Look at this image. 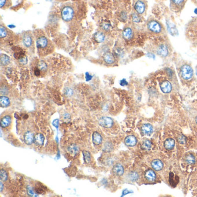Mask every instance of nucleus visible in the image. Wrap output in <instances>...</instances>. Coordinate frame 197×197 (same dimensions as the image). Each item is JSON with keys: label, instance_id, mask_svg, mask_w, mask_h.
I'll return each mask as SVG.
<instances>
[{"label": "nucleus", "instance_id": "obj_51", "mask_svg": "<svg viewBox=\"0 0 197 197\" xmlns=\"http://www.w3.org/2000/svg\"><path fill=\"white\" fill-rule=\"evenodd\" d=\"M196 75H197V69H196Z\"/></svg>", "mask_w": 197, "mask_h": 197}, {"label": "nucleus", "instance_id": "obj_46", "mask_svg": "<svg viewBox=\"0 0 197 197\" xmlns=\"http://www.w3.org/2000/svg\"><path fill=\"white\" fill-rule=\"evenodd\" d=\"M0 192H2L3 190V184L2 183V181H1L0 182Z\"/></svg>", "mask_w": 197, "mask_h": 197}, {"label": "nucleus", "instance_id": "obj_28", "mask_svg": "<svg viewBox=\"0 0 197 197\" xmlns=\"http://www.w3.org/2000/svg\"><path fill=\"white\" fill-rule=\"evenodd\" d=\"M37 67L40 70L41 72H46L47 69V65L46 64V63L45 62H44L43 61H39L38 62L37 64Z\"/></svg>", "mask_w": 197, "mask_h": 197}, {"label": "nucleus", "instance_id": "obj_15", "mask_svg": "<svg viewBox=\"0 0 197 197\" xmlns=\"http://www.w3.org/2000/svg\"><path fill=\"white\" fill-rule=\"evenodd\" d=\"M135 10L139 14H142L145 10V5L141 1H138L135 4Z\"/></svg>", "mask_w": 197, "mask_h": 197}, {"label": "nucleus", "instance_id": "obj_22", "mask_svg": "<svg viewBox=\"0 0 197 197\" xmlns=\"http://www.w3.org/2000/svg\"><path fill=\"white\" fill-rule=\"evenodd\" d=\"M10 105V101L8 97L5 95L0 97V106L2 108H8Z\"/></svg>", "mask_w": 197, "mask_h": 197}, {"label": "nucleus", "instance_id": "obj_39", "mask_svg": "<svg viewBox=\"0 0 197 197\" xmlns=\"http://www.w3.org/2000/svg\"><path fill=\"white\" fill-rule=\"evenodd\" d=\"M40 73H41V71L40 70L36 67L34 68V74L35 76H39L40 75Z\"/></svg>", "mask_w": 197, "mask_h": 197}, {"label": "nucleus", "instance_id": "obj_16", "mask_svg": "<svg viewBox=\"0 0 197 197\" xmlns=\"http://www.w3.org/2000/svg\"><path fill=\"white\" fill-rule=\"evenodd\" d=\"M151 166L154 170L159 171L163 169L164 165H163V162L161 160L156 159V160H153L151 163Z\"/></svg>", "mask_w": 197, "mask_h": 197}, {"label": "nucleus", "instance_id": "obj_3", "mask_svg": "<svg viewBox=\"0 0 197 197\" xmlns=\"http://www.w3.org/2000/svg\"><path fill=\"white\" fill-rule=\"evenodd\" d=\"M181 75L185 80H189L193 76V70L189 65H183L181 69Z\"/></svg>", "mask_w": 197, "mask_h": 197}, {"label": "nucleus", "instance_id": "obj_38", "mask_svg": "<svg viewBox=\"0 0 197 197\" xmlns=\"http://www.w3.org/2000/svg\"><path fill=\"white\" fill-rule=\"evenodd\" d=\"M65 94L67 95V96H71L73 94V90L71 89H67L65 90Z\"/></svg>", "mask_w": 197, "mask_h": 197}, {"label": "nucleus", "instance_id": "obj_6", "mask_svg": "<svg viewBox=\"0 0 197 197\" xmlns=\"http://www.w3.org/2000/svg\"><path fill=\"white\" fill-rule=\"evenodd\" d=\"M24 142L27 145H31L34 142L35 136L34 134L30 131L25 132L24 134Z\"/></svg>", "mask_w": 197, "mask_h": 197}, {"label": "nucleus", "instance_id": "obj_44", "mask_svg": "<svg viewBox=\"0 0 197 197\" xmlns=\"http://www.w3.org/2000/svg\"><path fill=\"white\" fill-rule=\"evenodd\" d=\"M172 1L176 5H180L184 1V0H172Z\"/></svg>", "mask_w": 197, "mask_h": 197}, {"label": "nucleus", "instance_id": "obj_17", "mask_svg": "<svg viewBox=\"0 0 197 197\" xmlns=\"http://www.w3.org/2000/svg\"><path fill=\"white\" fill-rule=\"evenodd\" d=\"M104 61L108 64H113L115 62V56L112 53H106L104 56Z\"/></svg>", "mask_w": 197, "mask_h": 197}, {"label": "nucleus", "instance_id": "obj_37", "mask_svg": "<svg viewBox=\"0 0 197 197\" xmlns=\"http://www.w3.org/2000/svg\"><path fill=\"white\" fill-rule=\"evenodd\" d=\"M132 21L135 23H139L141 21V18L139 17V16L138 15V14L134 13L132 15Z\"/></svg>", "mask_w": 197, "mask_h": 197}, {"label": "nucleus", "instance_id": "obj_26", "mask_svg": "<svg viewBox=\"0 0 197 197\" xmlns=\"http://www.w3.org/2000/svg\"><path fill=\"white\" fill-rule=\"evenodd\" d=\"M83 156V159L86 164H90L91 161V156L90 153L86 150H83L82 152Z\"/></svg>", "mask_w": 197, "mask_h": 197}, {"label": "nucleus", "instance_id": "obj_14", "mask_svg": "<svg viewBox=\"0 0 197 197\" xmlns=\"http://www.w3.org/2000/svg\"><path fill=\"white\" fill-rule=\"evenodd\" d=\"M153 131V126L150 124H145L142 126L141 131L143 134L145 135H150Z\"/></svg>", "mask_w": 197, "mask_h": 197}, {"label": "nucleus", "instance_id": "obj_40", "mask_svg": "<svg viewBox=\"0 0 197 197\" xmlns=\"http://www.w3.org/2000/svg\"><path fill=\"white\" fill-rule=\"evenodd\" d=\"M35 191L38 194H43V193H44V190L43 189V188H41V187L36 188Z\"/></svg>", "mask_w": 197, "mask_h": 197}, {"label": "nucleus", "instance_id": "obj_4", "mask_svg": "<svg viewBox=\"0 0 197 197\" xmlns=\"http://www.w3.org/2000/svg\"><path fill=\"white\" fill-rule=\"evenodd\" d=\"M98 124L101 127L105 128H111L114 124L113 119L108 116H103L98 119Z\"/></svg>", "mask_w": 197, "mask_h": 197}, {"label": "nucleus", "instance_id": "obj_8", "mask_svg": "<svg viewBox=\"0 0 197 197\" xmlns=\"http://www.w3.org/2000/svg\"><path fill=\"white\" fill-rule=\"evenodd\" d=\"M23 42L26 47H30L33 43V40L31 35L28 32L24 34L23 36Z\"/></svg>", "mask_w": 197, "mask_h": 197}, {"label": "nucleus", "instance_id": "obj_36", "mask_svg": "<svg viewBox=\"0 0 197 197\" xmlns=\"http://www.w3.org/2000/svg\"><path fill=\"white\" fill-rule=\"evenodd\" d=\"M101 27L102 28L105 30V31H109L110 29H111V24L109 23H106V22H104L102 24H101Z\"/></svg>", "mask_w": 197, "mask_h": 197}, {"label": "nucleus", "instance_id": "obj_24", "mask_svg": "<svg viewBox=\"0 0 197 197\" xmlns=\"http://www.w3.org/2000/svg\"><path fill=\"white\" fill-rule=\"evenodd\" d=\"M68 152L72 155L75 156L79 152V148L75 144L70 145L68 148Z\"/></svg>", "mask_w": 197, "mask_h": 197}, {"label": "nucleus", "instance_id": "obj_48", "mask_svg": "<svg viewBox=\"0 0 197 197\" xmlns=\"http://www.w3.org/2000/svg\"><path fill=\"white\" fill-rule=\"evenodd\" d=\"M9 27H10V28H14V27H15V26H14V25H9Z\"/></svg>", "mask_w": 197, "mask_h": 197}, {"label": "nucleus", "instance_id": "obj_31", "mask_svg": "<svg viewBox=\"0 0 197 197\" xmlns=\"http://www.w3.org/2000/svg\"><path fill=\"white\" fill-rule=\"evenodd\" d=\"M152 147L151 142L148 139H145L143 141L142 143V148L144 150H149Z\"/></svg>", "mask_w": 197, "mask_h": 197}, {"label": "nucleus", "instance_id": "obj_11", "mask_svg": "<svg viewBox=\"0 0 197 197\" xmlns=\"http://www.w3.org/2000/svg\"><path fill=\"white\" fill-rule=\"evenodd\" d=\"M145 178L146 181L150 183H153L155 182L156 179V174H155L154 171L152 170H149L145 172Z\"/></svg>", "mask_w": 197, "mask_h": 197}, {"label": "nucleus", "instance_id": "obj_27", "mask_svg": "<svg viewBox=\"0 0 197 197\" xmlns=\"http://www.w3.org/2000/svg\"><path fill=\"white\" fill-rule=\"evenodd\" d=\"M10 59L8 56L5 54H1L0 61H1V64L2 65H3V66L8 65L10 63Z\"/></svg>", "mask_w": 197, "mask_h": 197}, {"label": "nucleus", "instance_id": "obj_10", "mask_svg": "<svg viewBox=\"0 0 197 197\" xmlns=\"http://www.w3.org/2000/svg\"><path fill=\"white\" fill-rule=\"evenodd\" d=\"M124 143L128 147L135 146L137 143V138L134 135H128L124 139Z\"/></svg>", "mask_w": 197, "mask_h": 197}, {"label": "nucleus", "instance_id": "obj_30", "mask_svg": "<svg viewBox=\"0 0 197 197\" xmlns=\"http://www.w3.org/2000/svg\"><path fill=\"white\" fill-rule=\"evenodd\" d=\"M113 149V146L110 142H107L104 144L103 148V151L105 152H111Z\"/></svg>", "mask_w": 197, "mask_h": 197}, {"label": "nucleus", "instance_id": "obj_29", "mask_svg": "<svg viewBox=\"0 0 197 197\" xmlns=\"http://www.w3.org/2000/svg\"><path fill=\"white\" fill-rule=\"evenodd\" d=\"M196 159L194 156L192 154H188L185 157V162L187 164H193L195 163Z\"/></svg>", "mask_w": 197, "mask_h": 197}, {"label": "nucleus", "instance_id": "obj_49", "mask_svg": "<svg viewBox=\"0 0 197 197\" xmlns=\"http://www.w3.org/2000/svg\"><path fill=\"white\" fill-rule=\"evenodd\" d=\"M194 12H195V13H196V14H197V9H195V10H194Z\"/></svg>", "mask_w": 197, "mask_h": 197}, {"label": "nucleus", "instance_id": "obj_20", "mask_svg": "<svg viewBox=\"0 0 197 197\" xmlns=\"http://www.w3.org/2000/svg\"><path fill=\"white\" fill-rule=\"evenodd\" d=\"M167 28L168 32L172 35H176L178 34V31L176 27V26L172 24V23L170 21H167Z\"/></svg>", "mask_w": 197, "mask_h": 197}, {"label": "nucleus", "instance_id": "obj_9", "mask_svg": "<svg viewBox=\"0 0 197 197\" xmlns=\"http://www.w3.org/2000/svg\"><path fill=\"white\" fill-rule=\"evenodd\" d=\"M12 123V117L10 115H7L3 116L1 119V127L2 128H8Z\"/></svg>", "mask_w": 197, "mask_h": 197}, {"label": "nucleus", "instance_id": "obj_18", "mask_svg": "<svg viewBox=\"0 0 197 197\" xmlns=\"http://www.w3.org/2000/svg\"><path fill=\"white\" fill-rule=\"evenodd\" d=\"M94 39L97 43H102L105 39V35L102 31H98L94 35Z\"/></svg>", "mask_w": 197, "mask_h": 197}, {"label": "nucleus", "instance_id": "obj_25", "mask_svg": "<svg viewBox=\"0 0 197 197\" xmlns=\"http://www.w3.org/2000/svg\"><path fill=\"white\" fill-rule=\"evenodd\" d=\"M123 35L125 39L130 40L131 38H132L133 36V32L132 30L130 28H125L123 32Z\"/></svg>", "mask_w": 197, "mask_h": 197}, {"label": "nucleus", "instance_id": "obj_21", "mask_svg": "<svg viewBox=\"0 0 197 197\" xmlns=\"http://www.w3.org/2000/svg\"><path fill=\"white\" fill-rule=\"evenodd\" d=\"M45 141V137L41 133H38L35 135L34 142L38 146H42Z\"/></svg>", "mask_w": 197, "mask_h": 197}, {"label": "nucleus", "instance_id": "obj_43", "mask_svg": "<svg viewBox=\"0 0 197 197\" xmlns=\"http://www.w3.org/2000/svg\"><path fill=\"white\" fill-rule=\"evenodd\" d=\"M92 78H93V76L91 75H90L89 74V73L87 72L86 73V81H90L92 79Z\"/></svg>", "mask_w": 197, "mask_h": 197}, {"label": "nucleus", "instance_id": "obj_33", "mask_svg": "<svg viewBox=\"0 0 197 197\" xmlns=\"http://www.w3.org/2000/svg\"><path fill=\"white\" fill-rule=\"evenodd\" d=\"M129 179L132 182L136 181L138 178V175L135 172H131L128 175Z\"/></svg>", "mask_w": 197, "mask_h": 197}, {"label": "nucleus", "instance_id": "obj_2", "mask_svg": "<svg viewBox=\"0 0 197 197\" xmlns=\"http://www.w3.org/2000/svg\"><path fill=\"white\" fill-rule=\"evenodd\" d=\"M61 17L65 21H71L74 16L73 9L69 6H64L61 10Z\"/></svg>", "mask_w": 197, "mask_h": 197}, {"label": "nucleus", "instance_id": "obj_7", "mask_svg": "<svg viewBox=\"0 0 197 197\" xmlns=\"http://www.w3.org/2000/svg\"><path fill=\"white\" fill-rule=\"evenodd\" d=\"M124 172V167L120 164H116L114 165L112 168V172L113 174L117 176H121L123 175Z\"/></svg>", "mask_w": 197, "mask_h": 197}, {"label": "nucleus", "instance_id": "obj_34", "mask_svg": "<svg viewBox=\"0 0 197 197\" xmlns=\"http://www.w3.org/2000/svg\"><path fill=\"white\" fill-rule=\"evenodd\" d=\"M8 35V31L6 29V28L2 25H1L0 27V38H3L6 37Z\"/></svg>", "mask_w": 197, "mask_h": 197}, {"label": "nucleus", "instance_id": "obj_19", "mask_svg": "<svg viewBox=\"0 0 197 197\" xmlns=\"http://www.w3.org/2000/svg\"><path fill=\"white\" fill-rule=\"evenodd\" d=\"M157 53L159 56H161L162 57H166L168 54V50L165 45H161L158 47Z\"/></svg>", "mask_w": 197, "mask_h": 197}, {"label": "nucleus", "instance_id": "obj_23", "mask_svg": "<svg viewBox=\"0 0 197 197\" xmlns=\"http://www.w3.org/2000/svg\"><path fill=\"white\" fill-rule=\"evenodd\" d=\"M175 140L171 138L167 139L164 142V147L167 150H171L173 149L175 146Z\"/></svg>", "mask_w": 197, "mask_h": 197}, {"label": "nucleus", "instance_id": "obj_32", "mask_svg": "<svg viewBox=\"0 0 197 197\" xmlns=\"http://www.w3.org/2000/svg\"><path fill=\"white\" fill-rule=\"evenodd\" d=\"M8 178V175L7 172L4 169H1L0 171V179L2 182H5L7 181Z\"/></svg>", "mask_w": 197, "mask_h": 197}, {"label": "nucleus", "instance_id": "obj_45", "mask_svg": "<svg viewBox=\"0 0 197 197\" xmlns=\"http://www.w3.org/2000/svg\"><path fill=\"white\" fill-rule=\"evenodd\" d=\"M63 117H64V119L65 120H69L70 119H71L70 115H69V114H68V113L64 114V116H63Z\"/></svg>", "mask_w": 197, "mask_h": 197}, {"label": "nucleus", "instance_id": "obj_47", "mask_svg": "<svg viewBox=\"0 0 197 197\" xmlns=\"http://www.w3.org/2000/svg\"><path fill=\"white\" fill-rule=\"evenodd\" d=\"M148 57H151V58H154V56L153 54H150V53H149L148 54Z\"/></svg>", "mask_w": 197, "mask_h": 197}, {"label": "nucleus", "instance_id": "obj_13", "mask_svg": "<svg viewBox=\"0 0 197 197\" xmlns=\"http://www.w3.org/2000/svg\"><path fill=\"white\" fill-rule=\"evenodd\" d=\"M160 88L164 93H169L172 90V84L169 81L166 80L160 84Z\"/></svg>", "mask_w": 197, "mask_h": 197}, {"label": "nucleus", "instance_id": "obj_5", "mask_svg": "<svg viewBox=\"0 0 197 197\" xmlns=\"http://www.w3.org/2000/svg\"><path fill=\"white\" fill-rule=\"evenodd\" d=\"M148 27L149 30L155 33H159L161 31V26L159 22L155 20L150 21L148 24Z\"/></svg>", "mask_w": 197, "mask_h": 197}, {"label": "nucleus", "instance_id": "obj_42", "mask_svg": "<svg viewBox=\"0 0 197 197\" xmlns=\"http://www.w3.org/2000/svg\"><path fill=\"white\" fill-rule=\"evenodd\" d=\"M120 84L121 86H126L128 84V82L126 81V80L125 79H123L122 80H121V81L120 82Z\"/></svg>", "mask_w": 197, "mask_h": 197}, {"label": "nucleus", "instance_id": "obj_1", "mask_svg": "<svg viewBox=\"0 0 197 197\" xmlns=\"http://www.w3.org/2000/svg\"><path fill=\"white\" fill-rule=\"evenodd\" d=\"M36 46L38 53L40 56H45L51 53L54 49L52 42L44 35H38Z\"/></svg>", "mask_w": 197, "mask_h": 197}, {"label": "nucleus", "instance_id": "obj_41", "mask_svg": "<svg viewBox=\"0 0 197 197\" xmlns=\"http://www.w3.org/2000/svg\"><path fill=\"white\" fill-rule=\"evenodd\" d=\"M7 2H8L7 0H0V7L2 8L6 5Z\"/></svg>", "mask_w": 197, "mask_h": 197}, {"label": "nucleus", "instance_id": "obj_50", "mask_svg": "<svg viewBox=\"0 0 197 197\" xmlns=\"http://www.w3.org/2000/svg\"><path fill=\"white\" fill-rule=\"evenodd\" d=\"M195 120H196V124H197V116L196 117V119H195Z\"/></svg>", "mask_w": 197, "mask_h": 197}, {"label": "nucleus", "instance_id": "obj_35", "mask_svg": "<svg viewBox=\"0 0 197 197\" xmlns=\"http://www.w3.org/2000/svg\"><path fill=\"white\" fill-rule=\"evenodd\" d=\"M27 194L29 196H30V197H35V196H36V195H35V193L34 191L33 190V189L31 186H27Z\"/></svg>", "mask_w": 197, "mask_h": 197}, {"label": "nucleus", "instance_id": "obj_12", "mask_svg": "<svg viewBox=\"0 0 197 197\" xmlns=\"http://www.w3.org/2000/svg\"><path fill=\"white\" fill-rule=\"evenodd\" d=\"M92 141L93 143L95 145H100L102 143V137L97 131H94L92 135Z\"/></svg>", "mask_w": 197, "mask_h": 197}]
</instances>
